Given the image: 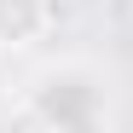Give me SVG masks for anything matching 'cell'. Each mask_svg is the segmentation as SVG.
I'll return each instance as SVG.
<instances>
[{
    "mask_svg": "<svg viewBox=\"0 0 133 133\" xmlns=\"http://www.w3.org/2000/svg\"><path fill=\"white\" fill-rule=\"evenodd\" d=\"M104 12H110V23H133V0H104Z\"/></svg>",
    "mask_w": 133,
    "mask_h": 133,
    "instance_id": "3",
    "label": "cell"
},
{
    "mask_svg": "<svg viewBox=\"0 0 133 133\" xmlns=\"http://www.w3.org/2000/svg\"><path fill=\"white\" fill-rule=\"evenodd\" d=\"M52 29V0H0V46H35Z\"/></svg>",
    "mask_w": 133,
    "mask_h": 133,
    "instance_id": "2",
    "label": "cell"
},
{
    "mask_svg": "<svg viewBox=\"0 0 133 133\" xmlns=\"http://www.w3.org/2000/svg\"><path fill=\"white\" fill-rule=\"evenodd\" d=\"M104 75L93 64H46L35 81H29V104L23 116L41 122V127H104L110 122V93H104Z\"/></svg>",
    "mask_w": 133,
    "mask_h": 133,
    "instance_id": "1",
    "label": "cell"
}]
</instances>
